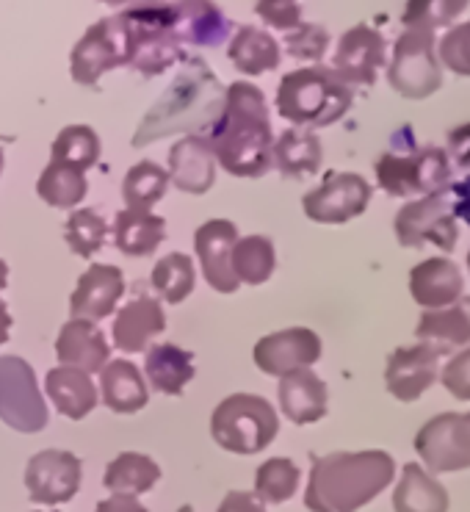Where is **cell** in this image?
I'll list each match as a JSON object with an SVG mask.
<instances>
[{"mask_svg":"<svg viewBox=\"0 0 470 512\" xmlns=\"http://www.w3.org/2000/svg\"><path fill=\"white\" fill-rule=\"evenodd\" d=\"M321 142L316 133L291 131L280 133V139L271 144V167H277L285 178H307L321 169Z\"/></svg>","mask_w":470,"mask_h":512,"instance_id":"4dcf8cb0","label":"cell"},{"mask_svg":"<svg viewBox=\"0 0 470 512\" xmlns=\"http://www.w3.org/2000/svg\"><path fill=\"white\" fill-rule=\"evenodd\" d=\"M175 25L180 42L197 48H219L233 31V23L213 0H177Z\"/></svg>","mask_w":470,"mask_h":512,"instance_id":"cb8c5ba5","label":"cell"},{"mask_svg":"<svg viewBox=\"0 0 470 512\" xmlns=\"http://www.w3.org/2000/svg\"><path fill=\"white\" fill-rule=\"evenodd\" d=\"M166 239V222L153 211H119L114 222V244L122 255L130 258H147L153 255L161 241Z\"/></svg>","mask_w":470,"mask_h":512,"instance_id":"f1b7e54d","label":"cell"},{"mask_svg":"<svg viewBox=\"0 0 470 512\" xmlns=\"http://www.w3.org/2000/svg\"><path fill=\"white\" fill-rule=\"evenodd\" d=\"M440 61L448 70L470 78V23H462L451 28L443 39H440Z\"/></svg>","mask_w":470,"mask_h":512,"instance_id":"ee69618b","label":"cell"},{"mask_svg":"<svg viewBox=\"0 0 470 512\" xmlns=\"http://www.w3.org/2000/svg\"><path fill=\"white\" fill-rule=\"evenodd\" d=\"M280 407L299 427L327 416V385L310 369H296L280 377Z\"/></svg>","mask_w":470,"mask_h":512,"instance_id":"d4e9b609","label":"cell"},{"mask_svg":"<svg viewBox=\"0 0 470 512\" xmlns=\"http://www.w3.org/2000/svg\"><path fill=\"white\" fill-rule=\"evenodd\" d=\"M462 272L448 258H429L418 263L410 272V294L412 299L426 310H440L454 305L462 297Z\"/></svg>","mask_w":470,"mask_h":512,"instance_id":"44dd1931","label":"cell"},{"mask_svg":"<svg viewBox=\"0 0 470 512\" xmlns=\"http://www.w3.org/2000/svg\"><path fill=\"white\" fill-rule=\"evenodd\" d=\"M415 452L435 474L470 468V413H443L415 435Z\"/></svg>","mask_w":470,"mask_h":512,"instance_id":"7c38bea8","label":"cell"},{"mask_svg":"<svg viewBox=\"0 0 470 512\" xmlns=\"http://www.w3.org/2000/svg\"><path fill=\"white\" fill-rule=\"evenodd\" d=\"M255 12L263 23L285 34L302 25V0H258Z\"/></svg>","mask_w":470,"mask_h":512,"instance_id":"f6af8a7d","label":"cell"},{"mask_svg":"<svg viewBox=\"0 0 470 512\" xmlns=\"http://www.w3.org/2000/svg\"><path fill=\"white\" fill-rule=\"evenodd\" d=\"M128 28L130 67L153 78L183 59L172 0H139L119 14Z\"/></svg>","mask_w":470,"mask_h":512,"instance_id":"5b68a950","label":"cell"},{"mask_svg":"<svg viewBox=\"0 0 470 512\" xmlns=\"http://www.w3.org/2000/svg\"><path fill=\"white\" fill-rule=\"evenodd\" d=\"M448 203H451L454 219H462L465 225H470V178L448 183Z\"/></svg>","mask_w":470,"mask_h":512,"instance_id":"c3c4849f","label":"cell"},{"mask_svg":"<svg viewBox=\"0 0 470 512\" xmlns=\"http://www.w3.org/2000/svg\"><path fill=\"white\" fill-rule=\"evenodd\" d=\"M100 391H103L106 407L122 416L139 413L150 399L147 382L130 360H108L100 371Z\"/></svg>","mask_w":470,"mask_h":512,"instance_id":"83f0119b","label":"cell"},{"mask_svg":"<svg viewBox=\"0 0 470 512\" xmlns=\"http://www.w3.org/2000/svg\"><path fill=\"white\" fill-rule=\"evenodd\" d=\"M224 103V86L216 81L211 67L202 59H186L183 70L169 84L164 97L155 103L133 133V147L164 139L172 133L208 128Z\"/></svg>","mask_w":470,"mask_h":512,"instance_id":"3957f363","label":"cell"},{"mask_svg":"<svg viewBox=\"0 0 470 512\" xmlns=\"http://www.w3.org/2000/svg\"><path fill=\"white\" fill-rule=\"evenodd\" d=\"M122 294H125V277H122L117 266L92 263L81 274L78 286L72 291V319H89V322L106 319V316L114 313Z\"/></svg>","mask_w":470,"mask_h":512,"instance_id":"d6986e66","label":"cell"},{"mask_svg":"<svg viewBox=\"0 0 470 512\" xmlns=\"http://www.w3.org/2000/svg\"><path fill=\"white\" fill-rule=\"evenodd\" d=\"M144 371L155 391L180 396L188 382L194 380V355L175 344H158L147 349Z\"/></svg>","mask_w":470,"mask_h":512,"instance_id":"f546056e","label":"cell"},{"mask_svg":"<svg viewBox=\"0 0 470 512\" xmlns=\"http://www.w3.org/2000/svg\"><path fill=\"white\" fill-rule=\"evenodd\" d=\"M385 36L379 34L371 25H354L338 42L332 72L349 86H374L376 72L385 67Z\"/></svg>","mask_w":470,"mask_h":512,"instance_id":"9a60e30c","label":"cell"},{"mask_svg":"<svg viewBox=\"0 0 470 512\" xmlns=\"http://www.w3.org/2000/svg\"><path fill=\"white\" fill-rule=\"evenodd\" d=\"M448 158L457 167H470V122L448 131Z\"/></svg>","mask_w":470,"mask_h":512,"instance_id":"7dc6e473","label":"cell"},{"mask_svg":"<svg viewBox=\"0 0 470 512\" xmlns=\"http://www.w3.org/2000/svg\"><path fill=\"white\" fill-rule=\"evenodd\" d=\"M396 239L407 250H421L426 244H435L443 252L457 247L459 230L448 203V186L401 208L396 216Z\"/></svg>","mask_w":470,"mask_h":512,"instance_id":"8fae6325","label":"cell"},{"mask_svg":"<svg viewBox=\"0 0 470 512\" xmlns=\"http://www.w3.org/2000/svg\"><path fill=\"white\" fill-rule=\"evenodd\" d=\"M166 330V316L161 302L153 297H136L130 299L125 308L119 310L114 319V346L122 352H144L155 335H161Z\"/></svg>","mask_w":470,"mask_h":512,"instance_id":"7402d4cb","label":"cell"},{"mask_svg":"<svg viewBox=\"0 0 470 512\" xmlns=\"http://www.w3.org/2000/svg\"><path fill=\"white\" fill-rule=\"evenodd\" d=\"M6 283H9V266L0 261V291L6 288Z\"/></svg>","mask_w":470,"mask_h":512,"instance_id":"f5cc1de1","label":"cell"},{"mask_svg":"<svg viewBox=\"0 0 470 512\" xmlns=\"http://www.w3.org/2000/svg\"><path fill=\"white\" fill-rule=\"evenodd\" d=\"M64 239L78 258H92L94 252L103 250L108 239V225L103 216L92 208H81L67 219L64 225Z\"/></svg>","mask_w":470,"mask_h":512,"instance_id":"60d3db41","label":"cell"},{"mask_svg":"<svg viewBox=\"0 0 470 512\" xmlns=\"http://www.w3.org/2000/svg\"><path fill=\"white\" fill-rule=\"evenodd\" d=\"M396 512H448L446 488L429 477L418 463H407L401 471L399 488L393 493Z\"/></svg>","mask_w":470,"mask_h":512,"instance_id":"d6a6232c","label":"cell"},{"mask_svg":"<svg viewBox=\"0 0 470 512\" xmlns=\"http://www.w3.org/2000/svg\"><path fill=\"white\" fill-rule=\"evenodd\" d=\"M376 180L390 197L435 194L451 183V158L440 147H415V139L404 150L393 147L379 155Z\"/></svg>","mask_w":470,"mask_h":512,"instance_id":"52a82bcc","label":"cell"},{"mask_svg":"<svg viewBox=\"0 0 470 512\" xmlns=\"http://www.w3.org/2000/svg\"><path fill=\"white\" fill-rule=\"evenodd\" d=\"M177 512H194V507H191V504H183Z\"/></svg>","mask_w":470,"mask_h":512,"instance_id":"11a10c76","label":"cell"},{"mask_svg":"<svg viewBox=\"0 0 470 512\" xmlns=\"http://www.w3.org/2000/svg\"><path fill=\"white\" fill-rule=\"evenodd\" d=\"M161 479V468L153 457L136 452H122L114 457L106 468L103 485L111 493H128V496H139L153 490Z\"/></svg>","mask_w":470,"mask_h":512,"instance_id":"836d02e7","label":"cell"},{"mask_svg":"<svg viewBox=\"0 0 470 512\" xmlns=\"http://www.w3.org/2000/svg\"><path fill=\"white\" fill-rule=\"evenodd\" d=\"M45 512H56V510H45Z\"/></svg>","mask_w":470,"mask_h":512,"instance_id":"680465c9","label":"cell"},{"mask_svg":"<svg viewBox=\"0 0 470 512\" xmlns=\"http://www.w3.org/2000/svg\"><path fill=\"white\" fill-rule=\"evenodd\" d=\"M45 388L53 407L70 421H81L97 405V388H94L92 377L81 369H70V366L50 369L47 371Z\"/></svg>","mask_w":470,"mask_h":512,"instance_id":"4316f807","label":"cell"},{"mask_svg":"<svg viewBox=\"0 0 470 512\" xmlns=\"http://www.w3.org/2000/svg\"><path fill=\"white\" fill-rule=\"evenodd\" d=\"M9 327H12V316H9V308L0 299V346L9 341Z\"/></svg>","mask_w":470,"mask_h":512,"instance_id":"816d5d0a","label":"cell"},{"mask_svg":"<svg viewBox=\"0 0 470 512\" xmlns=\"http://www.w3.org/2000/svg\"><path fill=\"white\" fill-rule=\"evenodd\" d=\"M97 158H100V136L89 125H67L56 136L53 150H50V161L67 164V167L81 169V172L94 167Z\"/></svg>","mask_w":470,"mask_h":512,"instance_id":"f35d334b","label":"cell"},{"mask_svg":"<svg viewBox=\"0 0 470 512\" xmlns=\"http://www.w3.org/2000/svg\"><path fill=\"white\" fill-rule=\"evenodd\" d=\"M219 512H269L263 507V501L255 493H244V490H230L219 504Z\"/></svg>","mask_w":470,"mask_h":512,"instance_id":"681fc988","label":"cell"},{"mask_svg":"<svg viewBox=\"0 0 470 512\" xmlns=\"http://www.w3.org/2000/svg\"><path fill=\"white\" fill-rule=\"evenodd\" d=\"M390 86L407 100H423L443 86V70L435 56V34L423 28H407L396 39L388 67Z\"/></svg>","mask_w":470,"mask_h":512,"instance_id":"ba28073f","label":"cell"},{"mask_svg":"<svg viewBox=\"0 0 470 512\" xmlns=\"http://www.w3.org/2000/svg\"><path fill=\"white\" fill-rule=\"evenodd\" d=\"M130 61L128 48V28L122 23V17H103L78 39V45L72 48L70 72L72 81L81 86H97V81L108 70L125 67Z\"/></svg>","mask_w":470,"mask_h":512,"instance_id":"9c48e42d","label":"cell"},{"mask_svg":"<svg viewBox=\"0 0 470 512\" xmlns=\"http://www.w3.org/2000/svg\"><path fill=\"white\" fill-rule=\"evenodd\" d=\"M285 48L299 61H321L329 48V34L324 25L302 23L285 34Z\"/></svg>","mask_w":470,"mask_h":512,"instance_id":"7bdbcfd3","label":"cell"},{"mask_svg":"<svg viewBox=\"0 0 470 512\" xmlns=\"http://www.w3.org/2000/svg\"><path fill=\"white\" fill-rule=\"evenodd\" d=\"M255 366L269 377H285L296 369H310L321 358V338L307 327H291L263 335L255 344Z\"/></svg>","mask_w":470,"mask_h":512,"instance_id":"2e32d148","label":"cell"},{"mask_svg":"<svg viewBox=\"0 0 470 512\" xmlns=\"http://www.w3.org/2000/svg\"><path fill=\"white\" fill-rule=\"evenodd\" d=\"M227 56L233 67L244 75H263L280 67V45L269 31H260L255 25L238 28L230 39Z\"/></svg>","mask_w":470,"mask_h":512,"instance_id":"1f68e13d","label":"cell"},{"mask_svg":"<svg viewBox=\"0 0 470 512\" xmlns=\"http://www.w3.org/2000/svg\"><path fill=\"white\" fill-rule=\"evenodd\" d=\"M470 0H407L401 23L407 28H423L435 31L443 25H451L459 14L468 9Z\"/></svg>","mask_w":470,"mask_h":512,"instance_id":"b9f144b4","label":"cell"},{"mask_svg":"<svg viewBox=\"0 0 470 512\" xmlns=\"http://www.w3.org/2000/svg\"><path fill=\"white\" fill-rule=\"evenodd\" d=\"M468 269H470V252H468Z\"/></svg>","mask_w":470,"mask_h":512,"instance_id":"6f0895ef","label":"cell"},{"mask_svg":"<svg viewBox=\"0 0 470 512\" xmlns=\"http://www.w3.org/2000/svg\"><path fill=\"white\" fill-rule=\"evenodd\" d=\"M396 477L388 452H335L313 460L305 507L310 512H357Z\"/></svg>","mask_w":470,"mask_h":512,"instance_id":"7a4b0ae2","label":"cell"},{"mask_svg":"<svg viewBox=\"0 0 470 512\" xmlns=\"http://www.w3.org/2000/svg\"><path fill=\"white\" fill-rule=\"evenodd\" d=\"M352 86L327 67H305L288 72L277 89V111L282 120L302 128H327L352 108Z\"/></svg>","mask_w":470,"mask_h":512,"instance_id":"277c9868","label":"cell"},{"mask_svg":"<svg viewBox=\"0 0 470 512\" xmlns=\"http://www.w3.org/2000/svg\"><path fill=\"white\" fill-rule=\"evenodd\" d=\"M169 180L186 194H205L216 178V158L202 136H186L169 150Z\"/></svg>","mask_w":470,"mask_h":512,"instance_id":"603a6c76","label":"cell"},{"mask_svg":"<svg viewBox=\"0 0 470 512\" xmlns=\"http://www.w3.org/2000/svg\"><path fill=\"white\" fill-rule=\"evenodd\" d=\"M443 385L459 402H470V349L451 358V363L443 369Z\"/></svg>","mask_w":470,"mask_h":512,"instance_id":"bcb514c9","label":"cell"},{"mask_svg":"<svg viewBox=\"0 0 470 512\" xmlns=\"http://www.w3.org/2000/svg\"><path fill=\"white\" fill-rule=\"evenodd\" d=\"M213 158L233 178H260L271 167L269 106L255 84L235 81L224 92V103L213 122L202 131Z\"/></svg>","mask_w":470,"mask_h":512,"instance_id":"6da1fadb","label":"cell"},{"mask_svg":"<svg viewBox=\"0 0 470 512\" xmlns=\"http://www.w3.org/2000/svg\"><path fill=\"white\" fill-rule=\"evenodd\" d=\"M374 189L363 175L354 172H327L318 189L307 191L302 208L307 219L318 225H343L354 216H360L371 203Z\"/></svg>","mask_w":470,"mask_h":512,"instance_id":"4fadbf2b","label":"cell"},{"mask_svg":"<svg viewBox=\"0 0 470 512\" xmlns=\"http://www.w3.org/2000/svg\"><path fill=\"white\" fill-rule=\"evenodd\" d=\"M418 341L429 344L437 355H451L457 346L470 344V297L457 299L440 310H426L418 322Z\"/></svg>","mask_w":470,"mask_h":512,"instance_id":"484cf974","label":"cell"},{"mask_svg":"<svg viewBox=\"0 0 470 512\" xmlns=\"http://www.w3.org/2000/svg\"><path fill=\"white\" fill-rule=\"evenodd\" d=\"M56 355H59L61 366L94 374V371H103V366L108 363L111 346H108L103 330L94 322L70 319L61 327L59 341H56Z\"/></svg>","mask_w":470,"mask_h":512,"instance_id":"ffe728a7","label":"cell"},{"mask_svg":"<svg viewBox=\"0 0 470 512\" xmlns=\"http://www.w3.org/2000/svg\"><path fill=\"white\" fill-rule=\"evenodd\" d=\"M45 396L36 385L34 369L17 355L0 358V421L17 432H42L47 427Z\"/></svg>","mask_w":470,"mask_h":512,"instance_id":"30bf717a","label":"cell"},{"mask_svg":"<svg viewBox=\"0 0 470 512\" xmlns=\"http://www.w3.org/2000/svg\"><path fill=\"white\" fill-rule=\"evenodd\" d=\"M25 488L34 504H64L81 488V460L61 449H45L25 465Z\"/></svg>","mask_w":470,"mask_h":512,"instance_id":"5bb4252c","label":"cell"},{"mask_svg":"<svg viewBox=\"0 0 470 512\" xmlns=\"http://www.w3.org/2000/svg\"><path fill=\"white\" fill-rule=\"evenodd\" d=\"M0 172H3V150H0Z\"/></svg>","mask_w":470,"mask_h":512,"instance_id":"9f6ffc18","label":"cell"},{"mask_svg":"<svg viewBox=\"0 0 470 512\" xmlns=\"http://www.w3.org/2000/svg\"><path fill=\"white\" fill-rule=\"evenodd\" d=\"M277 413L274 407L255 393H233L222 399L211 416L213 441L224 452L233 454H258L269 449V443L277 438Z\"/></svg>","mask_w":470,"mask_h":512,"instance_id":"8992f818","label":"cell"},{"mask_svg":"<svg viewBox=\"0 0 470 512\" xmlns=\"http://www.w3.org/2000/svg\"><path fill=\"white\" fill-rule=\"evenodd\" d=\"M440 355L429 344L401 346L388 358L385 366V385L390 396L399 402H415L429 391L437 380Z\"/></svg>","mask_w":470,"mask_h":512,"instance_id":"ac0fdd59","label":"cell"},{"mask_svg":"<svg viewBox=\"0 0 470 512\" xmlns=\"http://www.w3.org/2000/svg\"><path fill=\"white\" fill-rule=\"evenodd\" d=\"M235 241H238V227L227 219H211L194 233V252L200 258L202 277L219 294H235L241 286L233 274Z\"/></svg>","mask_w":470,"mask_h":512,"instance_id":"e0dca14e","label":"cell"},{"mask_svg":"<svg viewBox=\"0 0 470 512\" xmlns=\"http://www.w3.org/2000/svg\"><path fill=\"white\" fill-rule=\"evenodd\" d=\"M299 468L288 457H271L255 474V496L263 504H282L299 488Z\"/></svg>","mask_w":470,"mask_h":512,"instance_id":"ab89813d","label":"cell"},{"mask_svg":"<svg viewBox=\"0 0 470 512\" xmlns=\"http://www.w3.org/2000/svg\"><path fill=\"white\" fill-rule=\"evenodd\" d=\"M86 191H89L86 172L67 167V164H56V161H50L36 180L39 200H45L53 208H75L86 197Z\"/></svg>","mask_w":470,"mask_h":512,"instance_id":"e575fe53","label":"cell"},{"mask_svg":"<svg viewBox=\"0 0 470 512\" xmlns=\"http://www.w3.org/2000/svg\"><path fill=\"white\" fill-rule=\"evenodd\" d=\"M94 512H147V507H144L136 496H128V493H111L108 499H103L97 504V510Z\"/></svg>","mask_w":470,"mask_h":512,"instance_id":"f907efd6","label":"cell"},{"mask_svg":"<svg viewBox=\"0 0 470 512\" xmlns=\"http://www.w3.org/2000/svg\"><path fill=\"white\" fill-rule=\"evenodd\" d=\"M150 280H153L158 297L172 302V305H180L183 299H188V294L194 291V283H197L194 261L183 252H169L155 263Z\"/></svg>","mask_w":470,"mask_h":512,"instance_id":"74e56055","label":"cell"},{"mask_svg":"<svg viewBox=\"0 0 470 512\" xmlns=\"http://www.w3.org/2000/svg\"><path fill=\"white\" fill-rule=\"evenodd\" d=\"M169 189V172L158 167L155 161H139L130 169L122 183V197L125 205L133 211H150Z\"/></svg>","mask_w":470,"mask_h":512,"instance_id":"8d00e7d4","label":"cell"},{"mask_svg":"<svg viewBox=\"0 0 470 512\" xmlns=\"http://www.w3.org/2000/svg\"><path fill=\"white\" fill-rule=\"evenodd\" d=\"M277 266L274 244L266 236H247V239L235 241L233 250V274L238 283L247 286H260L266 283Z\"/></svg>","mask_w":470,"mask_h":512,"instance_id":"d590c367","label":"cell"},{"mask_svg":"<svg viewBox=\"0 0 470 512\" xmlns=\"http://www.w3.org/2000/svg\"><path fill=\"white\" fill-rule=\"evenodd\" d=\"M100 3H106V6H122V3H128V0H100Z\"/></svg>","mask_w":470,"mask_h":512,"instance_id":"db71d44e","label":"cell"}]
</instances>
